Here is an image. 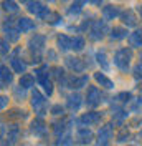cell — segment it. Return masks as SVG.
I'll return each mask as SVG.
<instances>
[{
  "mask_svg": "<svg viewBox=\"0 0 142 146\" xmlns=\"http://www.w3.org/2000/svg\"><path fill=\"white\" fill-rule=\"evenodd\" d=\"M51 113H53V115H56V116H60V115H64V108H63L61 105H53V106H51Z\"/></svg>",
  "mask_w": 142,
  "mask_h": 146,
  "instance_id": "cell-34",
  "label": "cell"
},
{
  "mask_svg": "<svg viewBox=\"0 0 142 146\" xmlns=\"http://www.w3.org/2000/svg\"><path fill=\"white\" fill-rule=\"evenodd\" d=\"M131 98H132V95L129 91H122V93H119L116 96V100H119L121 103H127V101H131Z\"/></svg>",
  "mask_w": 142,
  "mask_h": 146,
  "instance_id": "cell-32",
  "label": "cell"
},
{
  "mask_svg": "<svg viewBox=\"0 0 142 146\" xmlns=\"http://www.w3.org/2000/svg\"><path fill=\"white\" fill-rule=\"evenodd\" d=\"M131 60H132L131 48H119L114 55V65L122 72H127V68L131 65Z\"/></svg>",
  "mask_w": 142,
  "mask_h": 146,
  "instance_id": "cell-1",
  "label": "cell"
},
{
  "mask_svg": "<svg viewBox=\"0 0 142 146\" xmlns=\"http://www.w3.org/2000/svg\"><path fill=\"white\" fill-rule=\"evenodd\" d=\"M96 58H98V63L101 65V66H103L104 70H109V62H107V56H106V52H104V50L98 52Z\"/></svg>",
  "mask_w": 142,
  "mask_h": 146,
  "instance_id": "cell-25",
  "label": "cell"
},
{
  "mask_svg": "<svg viewBox=\"0 0 142 146\" xmlns=\"http://www.w3.org/2000/svg\"><path fill=\"white\" fill-rule=\"evenodd\" d=\"M139 58H141V60H139V62H141V63H142V52H141V55H139Z\"/></svg>",
  "mask_w": 142,
  "mask_h": 146,
  "instance_id": "cell-41",
  "label": "cell"
},
{
  "mask_svg": "<svg viewBox=\"0 0 142 146\" xmlns=\"http://www.w3.org/2000/svg\"><path fill=\"white\" fill-rule=\"evenodd\" d=\"M127 36V30L124 27H114L111 30V38L112 40H122Z\"/></svg>",
  "mask_w": 142,
  "mask_h": 146,
  "instance_id": "cell-23",
  "label": "cell"
},
{
  "mask_svg": "<svg viewBox=\"0 0 142 146\" xmlns=\"http://www.w3.org/2000/svg\"><path fill=\"white\" fill-rule=\"evenodd\" d=\"M119 15H121V12H119V7H116V5H106V7L103 9V18H104V22L114 20V18L119 17Z\"/></svg>",
  "mask_w": 142,
  "mask_h": 146,
  "instance_id": "cell-12",
  "label": "cell"
},
{
  "mask_svg": "<svg viewBox=\"0 0 142 146\" xmlns=\"http://www.w3.org/2000/svg\"><path fill=\"white\" fill-rule=\"evenodd\" d=\"M15 96H17V98H20V100H22V98L25 96V90H23L22 86H17V88H15Z\"/></svg>",
  "mask_w": 142,
  "mask_h": 146,
  "instance_id": "cell-36",
  "label": "cell"
},
{
  "mask_svg": "<svg viewBox=\"0 0 142 146\" xmlns=\"http://www.w3.org/2000/svg\"><path fill=\"white\" fill-rule=\"evenodd\" d=\"M45 35H40V33H36V35H33L30 40H28V46H30V50L32 52H35V53H38L41 48L45 46Z\"/></svg>",
  "mask_w": 142,
  "mask_h": 146,
  "instance_id": "cell-7",
  "label": "cell"
},
{
  "mask_svg": "<svg viewBox=\"0 0 142 146\" xmlns=\"http://www.w3.org/2000/svg\"><path fill=\"white\" fill-rule=\"evenodd\" d=\"M83 5H84V2H74V3H71L70 7V13H80L81 10H83Z\"/></svg>",
  "mask_w": 142,
  "mask_h": 146,
  "instance_id": "cell-31",
  "label": "cell"
},
{
  "mask_svg": "<svg viewBox=\"0 0 142 146\" xmlns=\"http://www.w3.org/2000/svg\"><path fill=\"white\" fill-rule=\"evenodd\" d=\"M121 18H122V23L127 25V27H135V25H137V17H135V13H134L132 10H126V12H122Z\"/></svg>",
  "mask_w": 142,
  "mask_h": 146,
  "instance_id": "cell-14",
  "label": "cell"
},
{
  "mask_svg": "<svg viewBox=\"0 0 142 146\" xmlns=\"http://www.w3.org/2000/svg\"><path fill=\"white\" fill-rule=\"evenodd\" d=\"M40 85H41V86L45 88V91H46V95H48V96L53 93V83L50 82V80H45V82H41Z\"/></svg>",
  "mask_w": 142,
  "mask_h": 146,
  "instance_id": "cell-33",
  "label": "cell"
},
{
  "mask_svg": "<svg viewBox=\"0 0 142 146\" xmlns=\"http://www.w3.org/2000/svg\"><path fill=\"white\" fill-rule=\"evenodd\" d=\"M51 72H53V76H56V78L61 82V78H63V70L61 68H53Z\"/></svg>",
  "mask_w": 142,
  "mask_h": 146,
  "instance_id": "cell-37",
  "label": "cell"
},
{
  "mask_svg": "<svg viewBox=\"0 0 142 146\" xmlns=\"http://www.w3.org/2000/svg\"><path fill=\"white\" fill-rule=\"evenodd\" d=\"M86 103H88V106H98L99 103H101V93H99L98 86H89L88 88Z\"/></svg>",
  "mask_w": 142,
  "mask_h": 146,
  "instance_id": "cell-5",
  "label": "cell"
},
{
  "mask_svg": "<svg viewBox=\"0 0 142 146\" xmlns=\"http://www.w3.org/2000/svg\"><path fill=\"white\" fill-rule=\"evenodd\" d=\"M45 20H46L48 23H51V25H56V23H60L61 17H60L56 12H48V13H46V17H45Z\"/></svg>",
  "mask_w": 142,
  "mask_h": 146,
  "instance_id": "cell-27",
  "label": "cell"
},
{
  "mask_svg": "<svg viewBox=\"0 0 142 146\" xmlns=\"http://www.w3.org/2000/svg\"><path fill=\"white\" fill-rule=\"evenodd\" d=\"M58 48L61 50V52H66V50H70L71 48V38L68 35H58Z\"/></svg>",
  "mask_w": 142,
  "mask_h": 146,
  "instance_id": "cell-21",
  "label": "cell"
},
{
  "mask_svg": "<svg viewBox=\"0 0 142 146\" xmlns=\"http://www.w3.org/2000/svg\"><path fill=\"white\" fill-rule=\"evenodd\" d=\"M12 66H13V70L17 73H25V70H27V63L22 60V58H17V56H13L12 58Z\"/></svg>",
  "mask_w": 142,
  "mask_h": 146,
  "instance_id": "cell-22",
  "label": "cell"
},
{
  "mask_svg": "<svg viewBox=\"0 0 142 146\" xmlns=\"http://www.w3.org/2000/svg\"><path fill=\"white\" fill-rule=\"evenodd\" d=\"M30 131H32L35 136H43L45 133H46V125H45L40 118H36V119L32 121V125H30Z\"/></svg>",
  "mask_w": 142,
  "mask_h": 146,
  "instance_id": "cell-10",
  "label": "cell"
},
{
  "mask_svg": "<svg viewBox=\"0 0 142 146\" xmlns=\"http://www.w3.org/2000/svg\"><path fill=\"white\" fill-rule=\"evenodd\" d=\"M101 118H103L101 113H98V111H91V113H84V115L81 116L80 123L83 125V126H86V125L89 126V125H96V123H99Z\"/></svg>",
  "mask_w": 142,
  "mask_h": 146,
  "instance_id": "cell-6",
  "label": "cell"
},
{
  "mask_svg": "<svg viewBox=\"0 0 142 146\" xmlns=\"http://www.w3.org/2000/svg\"><path fill=\"white\" fill-rule=\"evenodd\" d=\"M9 50H10L9 42H7V40H0V55L9 53Z\"/></svg>",
  "mask_w": 142,
  "mask_h": 146,
  "instance_id": "cell-35",
  "label": "cell"
},
{
  "mask_svg": "<svg viewBox=\"0 0 142 146\" xmlns=\"http://www.w3.org/2000/svg\"><path fill=\"white\" fill-rule=\"evenodd\" d=\"M114 135V128H112V125L111 123H107V125H104V126L99 128V146H106L107 139H111V136Z\"/></svg>",
  "mask_w": 142,
  "mask_h": 146,
  "instance_id": "cell-3",
  "label": "cell"
},
{
  "mask_svg": "<svg viewBox=\"0 0 142 146\" xmlns=\"http://www.w3.org/2000/svg\"><path fill=\"white\" fill-rule=\"evenodd\" d=\"M129 45L132 48H141L142 46V30H135L129 35Z\"/></svg>",
  "mask_w": 142,
  "mask_h": 146,
  "instance_id": "cell-15",
  "label": "cell"
},
{
  "mask_svg": "<svg viewBox=\"0 0 142 146\" xmlns=\"http://www.w3.org/2000/svg\"><path fill=\"white\" fill-rule=\"evenodd\" d=\"M2 7H3V10H7V12H17L18 10V3L17 2H3Z\"/></svg>",
  "mask_w": 142,
  "mask_h": 146,
  "instance_id": "cell-30",
  "label": "cell"
},
{
  "mask_svg": "<svg viewBox=\"0 0 142 146\" xmlns=\"http://www.w3.org/2000/svg\"><path fill=\"white\" fill-rule=\"evenodd\" d=\"M20 86H22L23 90L35 86V76H33V75H30V73L22 75V76H20Z\"/></svg>",
  "mask_w": 142,
  "mask_h": 146,
  "instance_id": "cell-19",
  "label": "cell"
},
{
  "mask_svg": "<svg viewBox=\"0 0 142 146\" xmlns=\"http://www.w3.org/2000/svg\"><path fill=\"white\" fill-rule=\"evenodd\" d=\"M129 138V129L127 128H121V131L117 133V136H116V141H119V143H122V141H126Z\"/></svg>",
  "mask_w": 142,
  "mask_h": 146,
  "instance_id": "cell-29",
  "label": "cell"
},
{
  "mask_svg": "<svg viewBox=\"0 0 142 146\" xmlns=\"http://www.w3.org/2000/svg\"><path fill=\"white\" fill-rule=\"evenodd\" d=\"M45 103H46V100H45V96L38 90H35L33 93H32V106H33V108H36V110L43 108Z\"/></svg>",
  "mask_w": 142,
  "mask_h": 146,
  "instance_id": "cell-16",
  "label": "cell"
},
{
  "mask_svg": "<svg viewBox=\"0 0 142 146\" xmlns=\"http://www.w3.org/2000/svg\"><path fill=\"white\" fill-rule=\"evenodd\" d=\"M94 78H96V82L101 85V86H104V88H107V90H111V88H114V83L111 82L109 78H107L104 73H101V72H98V73H94Z\"/></svg>",
  "mask_w": 142,
  "mask_h": 146,
  "instance_id": "cell-18",
  "label": "cell"
},
{
  "mask_svg": "<svg viewBox=\"0 0 142 146\" xmlns=\"http://www.w3.org/2000/svg\"><path fill=\"white\" fill-rule=\"evenodd\" d=\"M18 135H20V129H18L17 126H12L9 131V139H7V145H13L15 141L18 139Z\"/></svg>",
  "mask_w": 142,
  "mask_h": 146,
  "instance_id": "cell-24",
  "label": "cell"
},
{
  "mask_svg": "<svg viewBox=\"0 0 142 146\" xmlns=\"http://www.w3.org/2000/svg\"><path fill=\"white\" fill-rule=\"evenodd\" d=\"M3 32H5V36H7V42H17L18 40V28H13V22H7L3 23Z\"/></svg>",
  "mask_w": 142,
  "mask_h": 146,
  "instance_id": "cell-8",
  "label": "cell"
},
{
  "mask_svg": "<svg viewBox=\"0 0 142 146\" xmlns=\"http://www.w3.org/2000/svg\"><path fill=\"white\" fill-rule=\"evenodd\" d=\"M107 32V25L104 20H96V22H93V25H91V30H89V38L91 40H103L104 35H106Z\"/></svg>",
  "mask_w": 142,
  "mask_h": 146,
  "instance_id": "cell-2",
  "label": "cell"
},
{
  "mask_svg": "<svg viewBox=\"0 0 142 146\" xmlns=\"http://www.w3.org/2000/svg\"><path fill=\"white\" fill-rule=\"evenodd\" d=\"M9 105V96H0V110H3Z\"/></svg>",
  "mask_w": 142,
  "mask_h": 146,
  "instance_id": "cell-38",
  "label": "cell"
},
{
  "mask_svg": "<svg viewBox=\"0 0 142 146\" xmlns=\"http://www.w3.org/2000/svg\"><path fill=\"white\" fill-rule=\"evenodd\" d=\"M17 25H18V30H20V32H30V30H33V28H35L33 20H30V18H27V17L18 18Z\"/></svg>",
  "mask_w": 142,
  "mask_h": 146,
  "instance_id": "cell-17",
  "label": "cell"
},
{
  "mask_svg": "<svg viewBox=\"0 0 142 146\" xmlns=\"http://www.w3.org/2000/svg\"><path fill=\"white\" fill-rule=\"evenodd\" d=\"M3 133H5V128L0 125V139H2V136H3Z\"/></svg>",
  "mask_w": 142,
  "mask_h": 146,
  "instance_id": "cell-40",
  "label": "cell"
},
{
  "mask_svg": "<svg viewBox=\"0 0 142 146\" xmlns=\"http://www.w3.org/2000/svg\"><path fill=\"white\" fill-rule=\"evenodd\" d=\"M66 126H68V121H60V123H55V126H53V133L56 135V136H61L63 131L66 129Z\"/></svg>",
  "mask_w": 142,
  "mask_h": 146,
  "instance_id": "cell-28",
  "label": "cell"
},
{
  "mask_svg": "<svg viewBox=\"0 0 142 146\" xmlns=\"http://www.w3.org/2000/svg\"><path fill=\"white\" fill-rule=\"evenodd\" d=\"M134 73H135V78H137V80H139V78H142V70H141V66H137Z\"/></svg>",
  "mask_w": 142,
  "mask_h": 146,
  "instance_id": "cell-39",
  "label": "cell"
},
{
  "mask_svg": "<svg viewBox=\"0 0 142 146\" xmlns=\"http://www.w3.org/2000/svg\"><path fill=\"white\" fill-rule=\"evenodd\" d=\"M71 48L74 50V52H80L84 48V38L83 36H76V38H73L71 40Z\"/></svg>",
  "mask_w": 142,
  "mask_h": 146,
  "instance_id": "cell-26",
  "label": "cell"
},
{
  "mask_svg": "<svg viewBox=\"0 0 142 146\" xmlns=\"http://www.w3.org/2000/svg\"><path fill=\"white\" fill-rule=\"evenodd\" d=\"M0 80L5 83V85H10V83L13 82V73L10 72L9 66H5V65L0 66Z\"/></svg>",
  "mask_w": 142,
  "mask_h": 146,
  "instance_id": "cell-20",
  "label": "cell"
},
{
  "mask_svg": "<svg viewBox=\"0 0 142 146\" xmlns=\"http://www.w3.org/2000/svg\"><path fill=\"white\" fill-rule=\"evenodd\" d=\"M27 9H28L30 13H35L36 17H41V18H45V17H46V13L50 12V10L46 9L41 2H28Z\"/></svg>",
  "mask_w": 142,
  "mask_h": 146,
  "instance_id": "cell-4",
  "label": "cell"
},
{
  "mask_svg": "<svg viewBox=\"0 0 142 146\" xmlns=\"http://www.w3.org/2000/svg\"><path fill=\"white\" fill-rule=\"evenodd\" d=\"M81 95L80 93H73V95H70L68 96V101H66V105H68V108L71 110V111H78L81 106Z\"/></svg>",
  "mask_w": 142,
  "mask_h": 146,
  "instance_id": "cell-13",
  "label": "cell"
},
{
  "mask_svg": "<svg viewBox=\"0 0 142 146\" xmlns=\"http://www.w3.org/2000/svg\"><path fill=\"white\" fill-rule=\"evenodd\" d=\"M76 138H78L80 145H89L93 141V131L88 129V128H80L78 133H76Z\"/></svg>",
  "mask_w": 142,
  "mask_h": 146,
  "instance_id": "cell-9",
  "label": "cell"
},
{
  "mask_svg": "<svg viewBox=\"0 0 142 146\" xmlns=\"http://www.w3.org/2000/svg\"><path fill=\"white\" fill-rule=\"evenodd\" d=\"M66 66L70 68V70H73V72H83L84 70V63H83V60L81 58H74V56H68L66 60Z\"/></svg>",
  "mask_w": 142,
  "mask_h": 146,
  "instance_id": "cell-11",
  "label": "cell"
}]
</instances>
